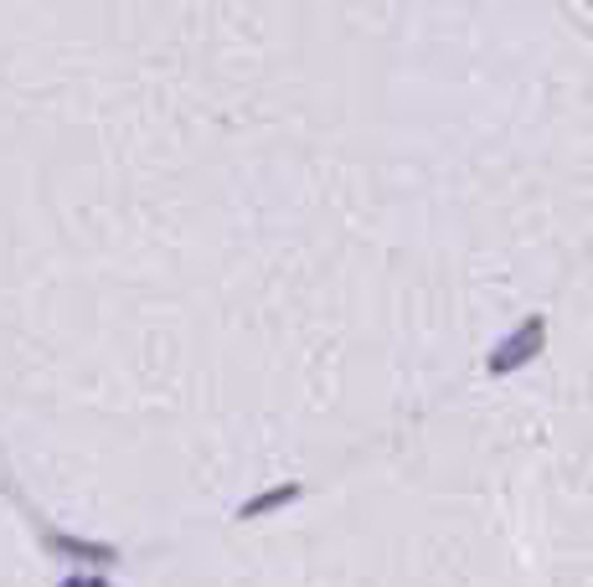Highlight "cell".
Segmentation results:
<instances>
[{"label":"cell","mask_w":593,"mask_h":587,"mask_svg":"<svg viewBox=\"0 0 593 587\" xmlns=\"http://www.w3.org/2000/svg\"><path fill=\"white\" fill-rule=\"evenodd\" d=\"M542 346H547V319L542 315H526L522 325L501 340V346H491L485 371H491V376H516L522 366H532V361L542 355Z\"/></svg>","instance_id":"6da1fadb"}]
</instances>
